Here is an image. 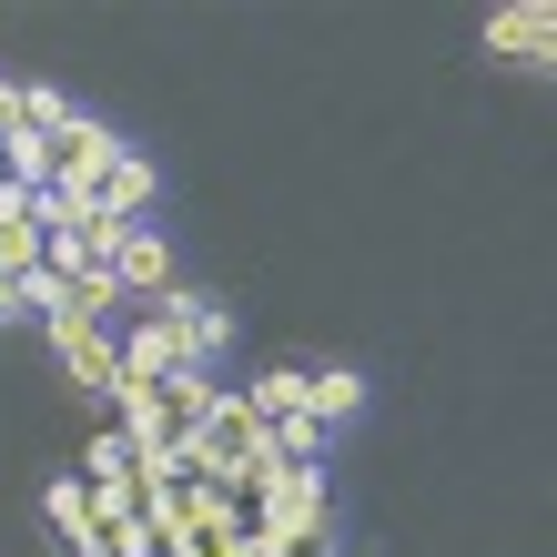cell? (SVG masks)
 <instances>
[{"label": "cell", "mask_w": 557, "mask_h": 557, "mask_svg": "<svg viewBox=\"0 0 557 557\" xmlns=\"http://www.w3.org/2000/svg\"><path fill=\"white\" fill-rule=\"evenodd\" d=\"M244 528H253V547L305 557V547H314V528H324V467H274V476L244 497Z\"/></svg>", "instance_id": "obj_1"}, {"label": "cell", "mask_w": 557, "mask_h": 557, "mask_svg": "<svg viewBox=\"0 0 557 557\" xmlns=\"http://www.w3.org/2000/svg\"><path fill=\"white\" fill-rule=\"evenodd\" d=\"M122 152H133V143H112L91 112H72V122L51 133V183H41V193H61L72 213H91V193H102V173H112Z\"/></svg>", "instance_id": "obj_2"}, {"label": "cell", "mask_w": 557, "mask_h": 557, "mask_svg": "<svg viewBox=\"0 0 557 557\" xmlns=\"http://www.w3.org/2000/svg\"><path fill=\"white\" fill-rule=\"evenodd\" d=\"M51 324V355L72 366V385H91V396H122V345H112V324H91L82 305H61V314H41Z\"/></svg>", "instance_id": "obj_3"}, {"label": "cell", "mask_w": 557, "mask_h": 557, "mask_svg": "<svg viewBox=\"0 0 557 557\" xmlns=\"http://www.w3.org/2000/svg\"><path fill=\"white\" fill-rule=\"evenodd\" d=\"M162 324H173V366L183 375H213L223 345H234V314H223L213 294H162Z\"/></svg>", "instance_id": "obj_4"}, {"label": "cell", "mask_w": 557, "mask_h": 557, "mask_svg": "<svg viewBox=\"0 0 557 557\" xmlns=\"http://www.w3.org/2000/svg\"><path fill=\"white\" fill-rule=\"evenodd\" d=\"M112 284H122V305H162L173 294V244H162V223H122V244H112Z\"/></svg>", "instance_id": "obj_5"}, {"label": "cell", "mask_w": 557, "mask_h": 557, "mask_svg": "<svg viewBox=\"0 0 557 557\" xmlns=\"http://www.w3.org/2000/svg\"><path fill=\"white\" fill-rule=\"evenodd\" d=\"M152 203H162V173H152L143 152H122L112 173H102V193H91V213H102V223H143Z\"/></svg>", "instance_id": "obj_6"}, {"label": "cell", "mask_w": 557, "mask_h": 557, "mask_svg": "<svg viewBox=\"0 0 557 557\" xmlns=\"http://www.w3.org/2000/svg\"><path fill=\"white\" fill-rule=\"evenodd\" d=\"M486 51H497V61H528V72H537V61L557 51V11H547V0H528V11H497V21H486Z\"/></svg>", "instance_id": "obj_7"}, {"label": "cell", "mask_w": 557, "mask_h": 557, "mask_svg": "<svg viewBox=\"0 0 557 557\" xmlns=\"http://www.w3.org/2000/svg\"><path fill=\"white\" fill-rule=\"evenodd\" d=\"M41 517H51V537H61V557H102V528H91V497H82V476H51V497H41Z\"/></svg>", "instance_id": "obj_8"}, {"label": "cell", "mask_w": 557, "mask_h": 557, "mask_svg": "<svg viewBox=\"0 0 557 557\" xmlns=\"http://www.w3.org/2000/svg\"><path fill=\"white\" fill-rule=\"evenodd\" d=\"M213 396H223V385H213V375H162V385H152V416H162V436H173V446H183V436H193V425H203V416H213Z\"/></svg>", "instance_id": "obj_9"}, {"label": "cell", "mask_w": 557, "mask_h": 557, "mask_svg": "<svg viewBox=\"0 0 557 557\" xmlns=\"http://www.w3.org/2000/svg\"><path fill=\"white\" fill-rule=\"evenodd\" d=\"M366 406V375H345V366H324V375H305V425L314 436H335V425Z\"/></svg>", "instance_id": "obj_10"}, {"label": "cell", "mask_w": 557, "mask_h": 557, "mask_svg": "<svg viewBox=\"0 0 557 557\" xmlns=\"http://www.w3.org/2000/svg\"><path fill=\"white\" fill-rule=\"evenodd\" d=\"M133 486H143V528H152V547H173L183 517H193V476H133Z\"/></svg>", "instance_id": "obj_11"}, {"label": "cell", "mask_w": 557, "mask_h": 557, "mask_svg": "<svg viewBox=\"0 0 557 557\" xmlns=\"http://www.w3.org/2000/svg\"><path fill=\"white\" fill-rule=\"evenodd\" d=\"M61 122H72V102H61V91L51 82H11V122H0V133H61Z\"/></svg>", "instance_id": "obj_12"}, {"label": "cell", "mask_w": 557, "mask_h": 557, "mask_svg": "<svg viewBox=\"0 0 557 557\" xmlns=\"http://www.w3.org/2000/svg\"><path fill=\"white\" fill-rule=\"evenodd\" d=\"M244 406L264 416V425H294V416H305V375H294V366H264V375L244 385Z\"/></svg>", "instance_id": "obj_13"}, {"label": "cell", "mask_w": 557, "mask_h": 557, "mask_svg": "<svg viewBox=\"0 0 557 557\" xmlns=\"http://www.w3.org/2000/svg\"><path fill=\"white\" fill-rule=\"evenodd\" d=\"M82 497H91V528H122V517H143V486H133V476H82Z\"/></svg>", "instance_id": "obj_14"}, {"label": "cell", "mask_w": 557, "mask_h": 557, "mask_svg": "<svg viewBox=\"0 0 557 557\" xmlns=\"http://www.w3.org/2000/svg\"><path fill=\"white\" fill-rule=\"evenodd\" d=\"M91 476H133V446H122V436H91Z\"/></svg>", "instance_id": "obj_15"}, {"label": "cell", "mask_w": 557, "mask_h": 557, "mask_svg": "<svg viewBox=\"0 0 557 557\" xmlns=\"http://www.w3.org/2000/svg\"><path fill=\"white\" fill-rule=\"evenodd\" d=\"M0 122H11V82H0Z\"/></svg>", "instance_id": "obj_16"}, {"label": "cell", "mask_w": 557, "mask_h": 557, "mask_svg": "<svg viewBox=\"0 0 557 557\" xmlns=\"http://www.w3.org/2000/svg\"><path fill=\"white\" fill-rule=\"evenodd\" d=\"M274 557H284V547H274Z\"/></svg>", "instance_id": "obj_17"}]
</instances>
